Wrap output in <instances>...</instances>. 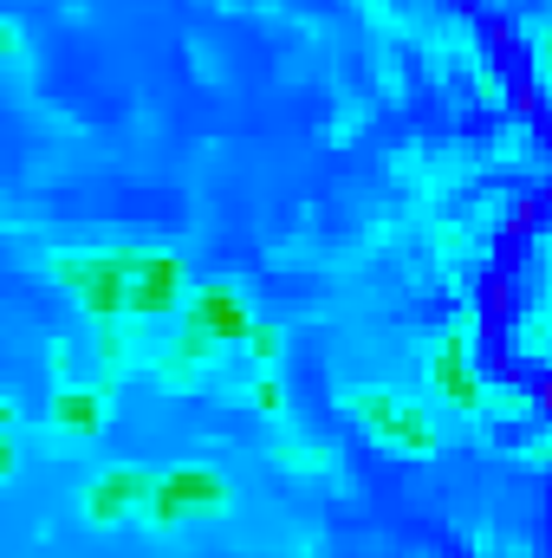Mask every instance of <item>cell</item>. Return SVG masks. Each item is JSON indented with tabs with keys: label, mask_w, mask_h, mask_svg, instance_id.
I'll list each match as a JSON object with an SVG mask.
<instances>
[{
	"label": "cell",
	"mask_w": 552,
	"mask_h": 558,
	"mask_svg": "<svg viewBox=\"0 0 552 558\" xmlns=\"http://www.w3.org/2000/svg\"><path fill=\"white\" fill-rule=\"evenodd\" d=\"M52 416L65 422V428H85V435H92V428L105 422V390H72V384H65V390L52 397Z\"/></svg>",
	"instance_id": "obj_7"
},
{
	"label": "cell",
	"mask_w": 552,
	"mask_h": 558,
	"mask_svg": "<svg viewBox=\"0 0 552 558\" xmlns=\"http://www.w3.org/2000/svg\"><path fill=\"white\" fill-rule=\"evenodd\" d=\"M0 52H20V26L13 20H0Z\"/></svg>",
	"instance_id": "obj_10"
},
{
	"label": "cell",
	"mask_w": 552,
	"mask_h": 558,
	"mask_svg": "<svg viewBox=\"0 0 552 558\" xmlns=\"http://www.w3.org/2000/svg\"><path fill=\"white\" fill-rule=\"evenodd\" d=\"M429 390H435L442 403H455V410H481V377H475L461 338H442V344L429 351Z\"/></svg>",
	"instance_id": "obj_5"
},
{
	"label": "cell",
	"mask_w": 552,
	"mask_h": 558,
	"mask_svg": "<svg viewBox=\"0 0 552 558\" xmlns=\"http://www.w3.org/2000/svg\"><path fill=\"white\" fill-rule=\"evenodd\" d=\"M254 403H261V410H279V403H286V390H279V377H261V384H254Z\"/></svg>",
	"instance_id": "obj_9"
},
{
	"label": "cell",
	"mask_w": 552,
	"mask_h": 558,
	"mask_svg": "<svg viewBox=\"0 0 552 558\" xmlns=\"http://www.w3.org/2000/svg\"><path fill=\"white\" fill-rule=\"evenodd\" d=\"M345 410L364 416L377 441H391V448H404V454H435V448H442V441H435V422L422 416V410H410V403H397L391 390H351Z\"/></svg>",
	"instance_id": "obj_2"
},
{
	"label": "cell",
	"mask_w": 552,
	"mask_h": 558,
	"mask_svg": "<svg viewBox=\"0 0 552 558\" xmlns=\"http://www.w3.org/2000/svg\"><path fill=\"white\" fill-rule=\"evenodd\" d=\"M248 325H254V318H248L241 292H228V286H208V292L189 299V331H202L208 344H241Z\"/></svg>",
	"instance_id": "obj_4"
},
{
	"label": "cell",
	"mask_w": 552,
	"mask_h": 558,
	"mask_svg": "<svg viewBox=\"0 0 552 558\" xmlns=\"http://www.w3.org/2000/svg\"><path fill=\"white\" fill-rule=\"evenodd\" d=\"M241 344H248V351H254V357H261V364H274V357H279V325H261V318H254V325H248V338H241Z\"/></svg>",
	"instance_id": "obj_8"
},
{
	"label": "cell",
	"mask_w": 552,
	"mask_h": 558,
	"mask_svg": "<svg viewBox=\"0 0 552 558\" xmlns=\"http://www.w3.org/2000/svg\"><path fill=\"white\" fill-rule=\"evenodd\" d=\"M52 279L79 305H92L98 318H118L124 299H131V254H59L52 260Z\"/></svg>",
	"instance_id": "obj_1"
},
{
	"label": "cell",
	"mask_w": 552,
	"mask_h": 558,
	"mask_svg": "<svg viewBox=\"0 0 552 558\" xmlns=\"http://www.w3.org/2000/svg\"><path fill=\"white\" fill-rule=\"evenodd\" d=\"M228 500V481L215 474V468H176V474H156V487H149V520L156 526H176V520H189V513H208V507H221Z\"/></svg>",
	"instance_id": "obj_3"
},
{
	"label": "cell",
	"mask_w": 552,
	"mask_h": 558,
	"mask_svg": "<svg viewBox=\"0 0 552 558\" xmlns=\"http://www.w3.org/2000/svg\"><path fill=\"white\" fill-rule=\"evenodd\" d=\"M149 487H156V474H143V468H111L98 487H85V520H98V526H111V520H124V513H137L143 500H149Z\"/></svg>",
	"instance_id": "obj_6"
}]
</instances>
